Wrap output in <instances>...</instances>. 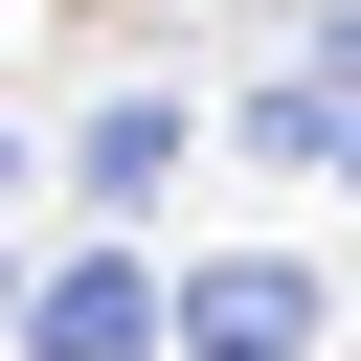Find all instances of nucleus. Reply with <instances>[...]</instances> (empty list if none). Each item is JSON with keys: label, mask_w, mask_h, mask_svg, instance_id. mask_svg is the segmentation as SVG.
<instances>
[{"label": "nucleus", "mask_w": 361, "mask_h": 361, "mask_svg": "<svg viewBox=\"0 0 361 361\" xmlns=\"http://www.w3.org/2000/svg\"><path fill=\"white\" fill-rule=\"evenodd\" d=\"M293 338H316V271H271V248L180 271V361H293Z\"/></svg>", "instance_id": "nucleus-1"}, {"label": "nucleus", "mask_w": 361, "mask_h": 361, "mask_svg": "<svg viewBox=\"0 0 361 361\" xmlns=\"http://www.w3.org/2000/svg\"><path fill=\"white\" fill-rule=\"evenodd\" d=\"M0 180H23V158H0Z\"/></svg>", "instance_id": "nucleus-5"}, {"label": "nucleus", "mask_w": 361, "mask_h": 361, "mask_svg": "<svg viewBox=\"0 0 361 361\" xmlns=\"http://www.w3.org/2000/svg\"><path fill=\"white\" fill-rule=\"evenodd\" d=\"M158 180H180V113H158V90H135V113H90V203H158Z\"/></svg>", "instance_id": "nucleus-3"}, {"label": "nucleus", "mask_w": 361, "mask_h": 361, "mask_svg": "<svg viewBox=\"0 0 361 361\" xmlns=\"http://www.w3.org/2000/svg\"><path fill=\"white\" fill-rule=\"evenodd\" d=\"M338 180H361V135H338Z\"/></svg>", "instance_id": "nucleus-4"}, {"label": "nucleus", "mask_w": 361, "mask_h": 361, "mask_svg": "<svg viewBox=\"0 0 361 361\" xmlns=\"http://www.w3.org/2000/svg\"><path fill=\"white\" fill-rule=\"evenodd\" d=\"M135 338H158L135 271H45V361H135Z\"/></svg>", "instance_id": "nucleus-2"}]
</instances>
